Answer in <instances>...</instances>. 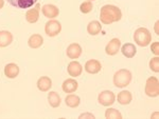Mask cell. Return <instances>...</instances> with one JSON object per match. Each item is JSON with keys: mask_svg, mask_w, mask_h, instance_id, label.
Here are the masks:
<instances>
[{"mask_svg": "<svg viewBox=\"0 0 159 119\" xmlns=\"http://www.w3.org/2000/svg\"><path fill=\"white\" fill-rule=\"evenodd\" d=\"M79 88V83L75 79L73 78H69V79H66L65 81L61 84V88L65 93H74Z\"/></svg>", "mask_w": 159, "mask_h": 119, "instance_id": "13", "label": "cell"}, {"mask_svg": "<svg viewBox=\"0 0 159 119\" xmlns=\"http://www.w3.org/2000/svg\"><path fill=\"white\" fill-rule=\"evenodd\" d=\"M61 31V24L56 19H50L45 24V33L49 37H55Z\"/></svg>", "mask_w": 159, "mask_h": 119, "instance_id": "5", "label": "cell"}, {"mask_svg": "<svg viewBox=\"0 0 159 119\" xmlns=\"http://www.w3.org/2000/svg\"><path fill=\"white\" fill-rule=\"evenodd\" d=\"M67 72L72 78L79 77V76H81L82 72H83V67H82V64L80 62L74 61V60H73V61H71L68 64Z\"/></svg>", "mask_w": 159, "mask_h": 119, "instance_id": "11", "label": "cell"}, {"mask_svg": "<svg viewBox=\"0 0 159 119\" xmlns=\"http://www.w3.org/2000/svg\"><path fill=\"white\" fill-rule=\"evenodd\" d=\"M122 18V12L116 6L106 4L102 6L100 11V20L103 24H111L114 22L120 21Z\"/></svg>", "mask_w": 159, "mask_h": 119, "instance_id": "1", "label": "cell"}, {"mask_svg": "<svg viewBox=\"0 0 159 119\" xmlns=\"http://www.w3.org/2000/svg\"><path fill=\"white\" fill-rule=\"evenodd\" d=\"M36 85H37L38 90L42 91V92H48V91H50V88H52V80H51V78L48 77V76H43V77H40L39 79L37 80Z\"/></svg>", "mask_w": 159, "mask_h": 119, "instance_id": "15", "label": "cell"}, {"mask_svg": "<svg viewBox=\"0 0 159 119\" xmlns=\"http://www.w3.org/2000/svg\"><path fill=\"white\" fill-rule=\"evenodd\" d=\"M148 65H150V69L152 72L158 73L159 72V57L156 56V57L152 58V59L150 60Z\"/></svg>", "mask_w": 159, "mask_h": 119, "instance_id": "26", "label": "cell"}, {"mask_svg": "<svg viewBox=\"0 0 159 119\" xmlns=\"http://www.w3.org/2000/svg\"><path fill=\"white\" fill-rule=\"evenodd\" d=\"M65 103L66 105L69 108H78L80 105V103H81V99H80V97L78 95H74V94H69L67 95V97L65 98Z\"/></svg>", "mask_w": 159, "mask_h": 119, "instance_id": "22", "label": "cell"}, {"mask_svg": "<svg viewBox=\"0 0 159 119\" xmlns=\"http://www.w3.org/2000/svg\"><path fill=\"white\" fill-rule=\"evenodd\" d=\"M101 31H102V24L98 20H93V21L89 22L88 25H87V32L91 36H96V35L100 34Z\"/></svg>", "mask_w": 159, "mask_h": 119, "instance_id": "21", "label": "cell"}, {"mask_svg": "<svg viewBox=\"0 0 159 119\" xmlns=\"http://www.w3.org/2000/svg\"><path fill=\"white\" fill-rule=\"evenodd\" d=\"M152 118H158V112L152 114Z\"/></svg>", "mask_w": 159, "mask_h": 119, "instance_id": "31", "label": "cell"}, {"mask_svg": "<svg viewBox=\"0 0 159 119\" xmlns=\"http://www.w3.org/2000/svg\"><path fill=\"white\" fill-rule=\"evenodd\" d=\"M13 42V35L9 31H0V47H7Z\"/></svg>", "mask_w": 159, "mask_h": 119, "instance_id": "18", "label": "cell"}, {"mask_svg": "<svg viewBox=\"0 0 159 119\" xmlns=\"http://www.w3.org/2000/svg\"><path fill=\"white\" fill-rule=\"evenodd\" d=\"M79 118H96L93 114L91 113H83L79 116Z\"/></svg>", "mask_w": 159, "mask_h": 119, "instance_id": "28", "label": "cell"}, {"mask_svg": "<svg viewBox=\"0 0 159 119\" xmlns=\"http://www.w3.org/2000/svg\"><path fill=\"white\" fill-rule=\"evenodd\" d=\"M144 93L148 97H157L159 95V80L157 77L152 76L148 78L144 87Z\"/></svg>", "mask_w": 159, "mask_h": 119, "instance_id": "4", "label": "cell"}, {"mask_svg": "<svg viewBox=\"0 0 159 119\" xmlns=\"http://www.w3.org/2000/svg\"><path fill=\"white\" fill-rule=\"evenodd\" d=\"M120 50H121L122 54L124 55V56L126 57V58H133V57H135L136 53H137V49H136L135 44L129 43V42H127V43L123 44Z\"/></svg>", "mask_w": 159, "mask_h": 119, "instance_id": "19", "label": "cell"}, {"mask_svg": "<svg viewBox=\"0 0 159 119\" xmlns=\"http://www.w3.org/2000/svg\"><path fill=\"white\" fill-rule=\"evenodd\" d=\"M3 6H4V0H0V10L3 7Z\"/></svg>", "mask_w": 159, "mask_h": 119, "instance_id": "30", "label": "cell"}, {"mask_svg": "<svg viewBox=\"0 0 159 119\" xmlns=\"http://www.w3.org/2000/svg\"><path fill=\"white\" fill-rule=\"evenodd\" d=\"M87 1H94V0H87Z\"/></svg>", "mask_w": 159, "mask_h": 119, "instance_id": "32", "label": "cell"}, {"mask_svg": "<svg viewBox=\"0 0 159 119\" xmlns=\"http://www.w3.org/2000/svg\"><path fill=\"white\" fill-rule=\"evenodd\" d=\"M19 74V67L15 63H7L4 67V75L10 79H14Z\"/></svg>", "mask_w": 159, "mask_h": 119, "instance_id": "16", "label": "cell"}, {"mask_svg": "<svg viewBox=\"0 0 159 119\" xmlns=\"http://www.w3.org/2000/svg\"><path fill=\"white\" fill-rule=\"evenodd\" d=\"M98 101L103 107H110L116 101V96L111 91H103L98 96Z\"/></svg>", "mask_w": 159, "mask_h": 119, "instance_id": "6", "label": "cell"}, {"mask_svg": "<svg viewBox=\"0 0 159 119\" xmlns=\"http://www.w3.org/2000/svg\"><path fill=\"white\" fill-rule=\"evenodd\" d=\"M117 100H118V102L122 105H129L133 100V95L129 91H122V92H120L119 94H118Z\"/></svg>", "mask_w": 159, "mask_h": 119, "instance_id": "20", "label": "cell"}, {"mask_svg": "<svg viewBox=\"0 0 159 119\" xmlns=\"http://www.w3.org/2000/svg\"><path fill=\"white\" fill-rule=\"evenodd\" d=\"M158 24H159V22L158 21H156V23H155V33L157 35H159V32H158Z\"/></svg>", "mask_w": 159, "mask_h": 119, "instance_id": "29", "label": "cell"}, {"mask_svg": "<svg viewBox=\"0 0 159 119\" xmlns=\"http://www.w3.org/2000/svg\"><path fill=\"white\" fill-rule=\"evenodd\" d=\"M66 54L69 59H78V58L82 55V47L79 43H71L68 45Z\"/></svg>", "mask_w": 159, "mask_h": 119, "instance_id": "12", "label": "cell"}, {"mask_svg": "<svg viewBox=\"0 0 159 119\" xmlns=\"http://www.w3.org/2000/svg\"><path fill=\"white\" fill-rule=\"evenodd\" d=\"M134 40L139 47H148L152 42V34L147 27H139L134 33Z\"/></svg>", "mask_w": 159, "mask_h": 119, "instance_id": "3", "label": "cell"}, {"mask_svg": "<svg viewBox=\"0 0 159 119\" xmlns=\"http://www.w3.org/2000/svg\"><path fill=\"white\" fill-rule=\"evenodd\" d=\"M132 78L133 75L130 73V71L126 69H121L115 73L112 81H114V84L116 88H123L129 84L130 81H132Z\"/></svg>", "mask_w": 159, "mask_h": 119, "instance_id": "2", "label": "cell"}, {"mask_svg": "<svg viewBox=\"0 0 159 119\" xmlns=\"http://www.w3.org/2000/svg\"><path fill=\"white\" fill-rule=\"evenodd\" d=\"M39 10L40 6L36 3L34 9H29L25 13V20H27L29 23H35L39 19Z\"/></svg>", "mask_w": 159, "mask_h": 119, "instance_id": "9", "label": "cell"}, {"mask_svg": "<svg viewBox=\"0 0 159 119\" xmlns=\"http://www.w3.org/2000/svg\"><path fill=\"white\" fill-rule=\"evenodd\" d=\"M121 49V41L118 38H114L111 39L105 47V52L107 55L109 56H115L116 54H118V52Z\"/></svg>", "mask_w": 159, "mask_h": 119, "instance_id": "7", "label": "cell"}, {"mask_svg": "<svg viewBox=\"0 0 159 119\" xmlns=\"http://www.w3.org/2000/svg\"><path fill=\"white\" fill-rule=\"evenodd\" d=\"M43 15L48 19H55L60 15V10L54 4H45L42 9Z\"/></svg>", "mask_w": 159, "mask_h": 119, "instance_id": "8", "label": "cell"}, {"mask_svg": "<svg viewBox=\"0 0 159 119\" xmlns=\"http://www.w3.org/2000/svg\"><path fill=\"white\" fill-rule=\"evenodd\" d=\"M48 102L52 108H58L61 103V96L56 92H50L48 94Z\"/></svg>", "mask_w": 159, "mask_h": 119, "instance_id": "23", "label": "cell"}, {"mask_svg": "<svg viewBox=\"0 0 159 119\" xmlns=\"http://www.w3.org/2000/svg\"><path fill=\"white\" fill-rule=\"evenodd\" d=\"M151 52H152L153 54H155L156 56L159 55V42L158 41H155L151 44Z\"/></svg>", "mask_w": 159, "mask_h": 119, "instance_id": "27", "label": "cell"}, {"mask_svg": "<svg viewBox=\"0 0 159 119\" xmlns=\"http://www.w3.org/2000/svg\"><path fill=\"white\" fill-rule=\"evenodd\" d=\"M105 118L108 119H121L122 118V114L119 112L118 110L114 108H109L106 110L105 112Z\"/></svg>", "mask_w": 159, "mask_h": 119, "instance_id": "24", "label": "cell"}, {"mask_svg": "<svg viewBox=\"0 0 159 119\" xmlns=\"http://www.w3.org/2000/svg\"><path fill=\"white\" fill-rule=\"evenodd\" d=\"M92 9H93L92 1H84L80 6V11L83 13V14H88V13H90L92 11Z\"/></svg>", "mask_w": 159, "mask_h": 119, "instance_id": "25", "label": "cell"}, {"mask_svg": "<svg viewBox=\"0 0 159 119\" xmlns=\"http://www.w3.org/2000/svg\"><path fill=\"white\" fill-rule=\"evenodd\" d=\"M7 1L11 6L17 9H29L37 3V0H7Z\"/></svg>", "mask_w": 159, "mask_h": 119, "instance_id": "14", "label": "cell"}, {"mask_svg": "<svg viewBox=\"0 0 159 119\" xmlns=\"http://www.w3.org/2000/svg\"><path fill=\"white\" fill-rule=\"evenodd\" d=\"M43 43V38L39 34H33L28 39V45H29L31 49H38V47H42Z\"/></svg>", "mask_w": 159, "mask_h": 119, "instance_id": "17", "label": "cell"}, {"mask_svg": "<svg viewBox=\"0 0 159 119\" xmlns=\"http://www.w3.org/2000/svg\"><path fill=\"white\" fill-rule=\"evenodd\" d=\"M101 69V62L97 59H90L85 63V71L88 74H98Z\"/></svg>", "mask_w": 159, "mask_h": 119, "instance_id": "10", "label": "cell"}]
</instances>
